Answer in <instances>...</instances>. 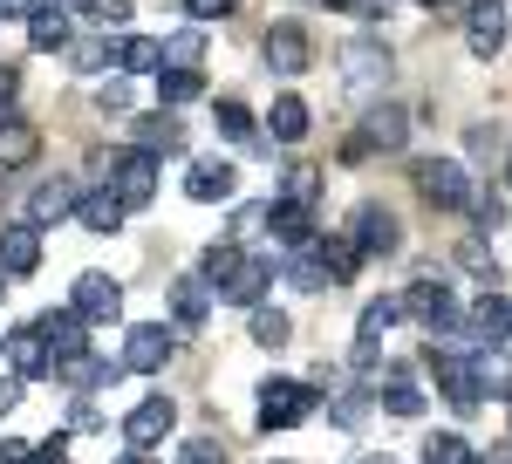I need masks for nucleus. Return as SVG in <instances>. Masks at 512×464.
<instances>
[{
    "label": "nucleus",
    "instance_id": "f704fd0d",
    "mask_svg": "<svg viewBox=\"0 0 512 464\" xmlns=\"http://www.w3.org/2000/svg\"><path fill=\"white\" fill-rule=\"evenodd\" d=\"M458 267L472 273V280H478V287H485V294L499 287V260L485 253V239H458Z\"/></svg>",
    "mask_w": 512,
    "mask_h": 464
},
{
    "label": "nucleus",
    "instance_id": "7ed1b4c3",
    "mask_svg": "<svg viewBox=\"0 0 512 464\" xmlns=\"http://www.w3.org/2000/svg\"><path fill=\"white\" fill-rule=\"evenodd\" d=\"M410 185H417L424 205H437V212H465V205H472V178H465L458 157H417V164H410Z\"/></svg>",
    "mask_w": 512,
    "mask_h": 464
},
{
    "label": "nucleus",
    "instance_id": "aec40b11",
    "mask_svg": "<svg viewBox=\"0 0 512 464\" xmlns=\"http://www.w3.org/2000/svg\"><path fill=\"white\" fill-rule=\"evenodd\" d=\"M35 267H41V232L21 226V219L0 226V273H7V280H28Z\"/></svg>",
    "mask_w": 512,
    "mask_h": 464
},
{
    "label": "nucleus",
    "instance_id": "8fccbe9b",
    "mask_svg": "<svg viewBox=\"0 0 512 464\" xmlns=\"http://www.w3.org/2000/svg\"><path fill=\"white\" fill-rule=\"evenodd\" d=\"M14 403H21V383H14V376H0V417H14Z\"/></svg>",
    "mask_w": 512,
    "mask_h": 464
},
{
    "label": "nucleus",
    "instance_id": "864d4df0",
    "mask_svg": "<svg viewBox=\"0 0 512 464\" xmlns=\"http://www.w3.org/2000/svg\"><path fill=\"white\" fill-rule=\"evenodd\" d=\"M117 464H151V451H123V458Z\"/></svg>",
    "mask_w": 512,
    "mask_h": 464
},
{
    "label": "nucleus",
    "instance_id": "79ce46f5",
    "mask_svg": "<svg viewBox=\"0 0 512 464\" xmlns=\"http://www.w3.org/2000/svg\"><path fill=\"white\" fill-rule=\"evenodd\" d=\"M178 464H226V451H219L212 437H192V444L178 451Z\"/></svg>",
    "mask_w": 512,
    "mask_h": 464
},
{
    "label": "nucleus",
    "instance_id": "c9c22d12",
    "mask_svg": "<svg viewBox=\"0 0 512 464\" xmlns=\"http://www.w3.org/2000/svg\"><path fill=\"white\" fill-rule=\"evenodd\" d=\"M212 130H219V137H233V144H253V110L226 96V103H212Z\"/></svg>",
    "mask_w": 512,
    "mask_h": 464
},
{
    "label": "nucleus",
    "instance_id": "1a4fd4ad",
    "mask_svg": "<svg viewBox=\"0 0 512 464\" xmlns=\"http://www.w3.org/2000/svg\"><path fill=\"white\" fill-rule=\"evenodd\" d=\"M260 55H267L274 76H301V69L315 62V35H308L301 21H274V28L260 35Z\"/></svg>",
    "mask_w": 512,
    "mask_h": 464
},
{
    "label": "nucleus",
    "instance_id": "09e8293b",
    "mask_svg": "<svg viewBox=\"0 0 512 464\" xmlns=\"http://www.w3.org/2000/svg\"><path fill=\"white\" fill-rule=\"evenodd\" d=\"M465 144H472V157H485V151H499V130H492V123H472Z\"/></svg>",
    "mask_w": 512,
    "mask_h": 464
},
{
    "label": "nucleus",
    "instance_id": "9b49d317",
    "mask_svg": "<svg viewBox=\"0 0 512 464\" xmlns=\"http://www.w3.org/2000/svg\"><path fill=\"white\" fill-rule=\"evenodd\" d=\"M69 308H76L82 321H117V314H123V280H117V273H103V267L76 273V287H69Z\"/></svg>",
    "mask_w": 512,
    "mask_h": 464
},
{
    "label": "nucleus",
    "instance_id": "f03ea898",
    "mask_svg": "<svg viewBox=\"0 0 512 464\" xmlns=\"http://www.w3.org/2000/svg\"><path fill=\"white\" fill-rule=\"evenodd\" d=\"M424 369L437 376V389L451 396V410L458 417H478V403H485V389H478V348H458V342H431V355H424Z\"/></svg>",
    "mask_w": 512,
    "mask_h": 464
},
{
    "label": "nucleus",
    "instance_id": "6ab92c4d",
    "mask_svg": "<svg viewBox=\"0 0 512 464\" xmlns=\"http://www.w3.org/2000/svg\"><path fill=\"white\" fill-rule=\"evenodd\" d=\"M465 48L478 62H492L506 48V7L499 0H465Z\"/></svg>",
    "mask_w": 512,
    "mask_h": 464
},
{
    "label": "nucleus",
    "instance_id": "5fc2aeb1",
    "mask_svg": "<svg viewBox=\"0 0 512 464\" xmlns=\"http://www.w3.org/2000/svg\"><path fill=\"white\" fill-rule=\"evenodd\" d=\"M55 7H82V0H55ZM96 7H110V0H96Z\"/></svg>",
    "mask_w": 512,
    "mask_h": 464
},
{
    "label": "nucleus",
    "instance_id": "72a5a7b5",
    "mask_svg": "<svg viewBox=\"0 0 512 464\" xmlns=\"http://www.w3.org/2000/svg\"><path fill=\"white\" fill-rule=\"evenodd\" d=\"M205 62V28H178L164 41V69H198Z\"/></svg>",
    "mask_w": 512,
    "mask_h": 464
},
{
    "label": "nucleus",
    "instance_id": "a211bd4d",
    "mask_svg": "<svg viewBox=\"0 0 512 464\" xmlns=\"http://www.w3.org/2000/svg\"><path fill=\"white\" fill-rule=\"evenodd\" d=\"M458 335H472L478 355H485V348H499L512 335V301H499V287H492V294H478L472 308H465V328H458Z\"/></svg>",
    "mask_w": 512,
    "mask_h": 464
},
{
    "label": "nucleus",
    "instance_id": "a878e982",
    "mask_svg": "<svg viewBox=\"0 0 512 464\" xmlns=\"http://www.w3.org/2000/svg\"><path fill=\"white\" fill-rule=\"evenodd\" d=\"M55 376H62L69 389H82V396H89V389H117L123 362H110V355H76V362H62Z\"/></svg>",
    "mask_w": 512,
    "mask_h": 464
},
{
    "label": "nucleus",
    "instance_id": "dca6fc26",
    "mask_svg": "<svg viewBox=\"0 0 512 464\" xmlns=\"http://www.w3.org/2000/svg\"><path fill=\"white\" fill-rule=\"evenodd\" d=\"M267 294H274V260H253V253H246V260H239L233 273H226V287H219V301H233V308H267Z\"/></svg>",
    "mask_w": 512,
    "mask_h": 464
},
{
    "label": "nucleus",
    "instance_id": "603ef678",
    "mask_svg": "<svg viewBox=\"0 0 512 464\" xmlns=\"http://www.w3.org/2000/svg\"><path fill=\"white\" fill-rule=\"evenodd\" d=\"M417 7H431V14H444V7H465V0H417Z\"/></svg>",
    "mask_w": 512,
    "mask_h": 464
},
{
    "label": "nucleus",
    "instance_id": "13d9d810",
    "mask_svg": "<svg viewBox=\"0 0 512 464\" xmlns=\"http://www.w3.org/2000/svg\"><path fill=\"white\" fill-rule=\"evenodd\" d=\"M506 424H512V410H506Z\"/></svg>",
    "mask_w": 512,
    "mask_h": 464
},
{
    "label": "nucleus",
    "instance_id": "3c124183",
    "mask_svg": "<svg viewBox=\"0 0 512 464\" xmlns=\"http://www.w3.org/2000/svg\"><path fill=\"white\" fill-rule=\"evenodd\" d=\"M21 14H35V0H0V21H21Z\"/></svg>",
    "mask_w": 512,
    "mask_h": 464
},
{
    "label": "nucleus",
    "instance_id": "393cba45",
    "mask_svg": "<svg viewBox=\"0 0 512 464\" xmlns=\"http://www.w3.org/2000/svg\"><path fill=\"white\" fill-rule=\"evenodd\" d=\"M130 130H137V151H151V157H185V123H178V116H137Z\"/></svg>",
    "mask_w": 512,
    "mask_h": 464
},
{
    "label": "nucleus",
    "instance_id": "4c0bfd02",
    "mask_svg": "<svg viewBox=\"0 0 512 464\" xmlns=\"http://www.w3.org/2000/svg\"><path fill=\"white\" fill-rule=\"evenodd\" d=\"M253 342L260 348H287L294 342V321H287L280 308H253Z\"/></svg>",
    "mask_w": 512,
    "mask_h": 464
},
{
    "label": "nucleus",
    "instance_id": "9d476101",
    "mask_svg": "<svg viewBox=\"0 0 512 464\" xmlns=\"http://www.w3.org/2000/svg\"><path fill=\"white\" fill-rule=\"evenodd\" d=\"M185 198H192V205H233L239 198V164H226V157H192V164H185Z\"/></svg>",
    "mask_w": 512,
    "mask_h": 464
},
{
    "label": "nucleus",
    "instance_id": "39448f33",
    "mask_svg": "<svg viewBox=\"0 0 512 464\" xmlns=\"http://www.w3.org/2000/svg\"><path fill=\"white\" fill-rule=\"evenodd\" d=\"M349 239L362 260H390V253H403V219H396L390 205H376V198H362L349 212Z\"/></svg>",
    "mask_w": 512,
    "mask_h": 464
},
{
    "label": "nucleus",
    "instance_id": "cd10ccee",
    "mask_svg": "<svg viewBox=\"0 0 512 464\" xmlns=\"http://www.w3.org/2000/svg\"><path fill=\"white\" fill-rule=\"evenodd\" d=\"M274 280H287L294 294H321V287H328V273H321L315 246H301V253H280V260H274Z\"/></svg>",
    "mask_w": 512,
    "mask_h": 464
},
{
    "label": "nucleus",
    "instance_id": "c85d7f7f",
    "mask_svg": "<svg viewBox=\"0 0 512 464\" xmlns=\"http://www.w3.org/2000/svg\"><path fill=\"white\" fill-rule=\"evenodd\" d=\"M267 137H274V144H301V137H308V103H301V96H274Z\"/></svg>",
    "mask_w": 512,
    "mask_h": 464
},
{
    "label": "nucleus",
    "instance_id": "423d86ee",
    "mask_svg": "<svg viewBox=\"0 0 512 464\" xmlns=\"http://www.w3.org/2000/svg\"><path fill=\"white\" fill-rule=\"evenodd\" d=\"M321 403H315V389L308 383H287V376H267L260 383V424L267 430H294V424H308Z\"/></svg>",
    "mask_w": 512,
    "mask_h": 464
},
{
    "label": "nucleus",
    "instance_id": "473e14b6",
    "mask_svg": "<svg viewBox=\"0 0 512 464\" xmlns=\"http://www.w3.org/2000/svg\"><path fill=\"white\" fill-rule=\"evenodd\" d=\"M239 260H246V253H239V239H212V246H205V260H198V280L219 294V287H226V273H233Z\"/></svg>",
    "mask_w": 512,
    "mask_h": 464
},
{
    "label": "nucleus",
    "instance_id": "ddd939ff",
    "mask_svg": "<svg viewBox=\"0 0 512 464\" xmlns=\"http://www.w3.org/2000/svg\"><path fill=\"white\" fill-rule=\"evenodd\" d=\"M35 335H41V348L55 355V369H62V362H76V355H89V321H82L76 308H48L35 321Z\"/></svg>",
    "mask_w": 512,
    "mask_h": 464
},
{
    "label": "nucleus",
    "instance_id": "2f4dec72",
    "mask_svg": "<svg viewBox=\"0 0 512 464\" xmlns=\"http://www.w3.org/2000/svg\"><path fill=\"white\" fill-rule=\"evenodd\" d=\"M117 62H123V76H158V69H164V41L130 35V41L117 48Z\"/></svg>",
    "mask_w": 512,
    "mask_h": 464
},
{
    "label": "nucleus",
    "instance_id": "b1692460",
    "mask_svg": "<svg viewBox=\"0 0 512 464\" xmlns=\"http://www.w3.org/2000/svg\"><path fill=\"white\" fill-rule=\"evenodd\" d=\"M35 157H41V130L35 123H0V178L28 171Z\"/></svg>",
    "mask_w": 512,
    "mask_h": 464
},
{
    "label": "nucleus",
    "instance_id": "412c9836",
    "mask_svg": "<svg viewBox=\"0 0 512 464\" xmlns=\"http://www.w3.org/2000/svg\"><path fill=\"white\" fill-rule=\"evenodd\" d=\"M205 314H212V287L198 273H178L171 280V328H205Z\"/></svg>",
    "mask_w": 512,
    "mask_h": 464
},
{
    "label": "nucleus",
    "instance_id": "4d7b16f0",
    "mask_svg": "<svg viewBox=\"0 0 512 464\" xmlns=\"http://www.w3.org/2000/svg\"><path fill=\"white\" fill-rule=\"evenodd\" d=\"M0 294H7V273H0Z\"/></svg>",
    "mask_w": 512,
    "mask_h": 464
},
{
    "label": "nucleus",
    "instance_id": "f257e3e1",
    "mask_svg": "<svg viewBox=\"0 0 512 464\" xmlns=\"http://www.w3.org/2000/svg\"><path fill=\"white\" fill-rule=\"evenodd\" d=\"M396 301H403V314H410L417 328H431V335H458V328H465V301H458V287H451L444 273L410 280Z\"/></svg>",
    "mask_w": 512,
    "mask_h": 464
},
{
    "label": "nucleus",
    "instance_id": "a18cd8bd",
    "mask_svg": "<svg viewBox=\"0 0 512 464\" xmlns=\"http://www.w3.org/2000/svg\"><path fill=\"white\" fill-rule=\"evenodd\" d=\"M465 212H472L478 226H499V219H506V205H499V198H492V192H478L472 205H465Z\"/></svg>",
    "mask_w": 512,
    "mask_h": 464
},
{
    "label": "nucleus",
    "instance_id": "ea45409f",
    "mask_svg": "<svg viewBox=\"0 0 512 464\" xmlns=\"http://www.w3.org/2000/svg\"><path fill=\"white\" fill-rule=\"evenodd\" d=\"M69 55H76V69H82V76H96V69L110 62V41H103V35H96V41H76Z\"/></svg>",
    "mask_w": 512,
    "mask_h": 464
},
{
    "label": "nucleus",
    "instance_id": "7c9ffc66",
    "mask_svg": "<svg viewBox=\"0 0 512 464\" xmlns=\"http://www.w3.org/2000/svg\"><path fill=\"white\" fill-rule=\"evenodd\" d=\"M376 396H383V410H390V417H424V389L410 383V376H403V369H390V376H383V389H376Z\"/></svg>",
    "mask_w": 512,
    "mask_h": 464
},
{
    "label": "nucleus",
    "instance_id": "20e7f679",
    "mask_svg": "<svg viewBox=\"0 0 512 464\" xmlns=\"http://www.w3.org/2000/svg\"><path fill=\"white\" fill-rule=\"evenodd\" d=\"M335 62H342V82H349V89H383L390 69H396V62H390V41L369 35V28H355V35L335 48Z\"/></svg>",
    "mask_w": 512,
    "mask_h": 464
},
{
    "label": "nucleus",
    "instance_id": "a19ab883",
    "mask_svg": "<svg viewBox=\"0 0 512 464\" xmlns=\"http://www.w3.org/2000/svg\"><path fill=\"white\" fill-rule=\"evenodd\" d=\"M96 110L123 116V110H130V82H103V89H96Z\"/></svg>",
    "mask_w": 512,
    "mask_h": 464
},
{
    "label": "nucleus",
    "instance_id": "c03bdc74",
    "mask_svg": "<svg viewBox=\"0 0 512 464\" xmlns=\"http://www.w3.org/2000/svg\"><path fill=\"white\" fill-rule=\"evenodd\" d=\"M14 96H21V69L0 62V123H7V110H14Z\"/></svg>",
    "mask_w": 512,
    "mask_h": 464
},
{
    "label": "nucleus",
    "instance_id": "f3484780",
    "mask_svg": "<svg viewBox=\"0 0 512 464\" xmlns=\"http://www.w3.org/2000/svg\"><path fill=\"white\" fill-rule=\"evenodd\" d=\"M0 355H7V376H14V383H48V376H55V355L41 348L35 328H14V335L0 342Z\"/></svg>",
    "mask_w": 512,
    "mask_h": 464
},
{
    "label": "nucleus",
    "instance_id": "0eeeda50",
    "mask_svg": "<svg viewBox=\"0 0 512 464\" xmlns=\"http://www.w3.org/2000/svg\"><path fill=\"white\" fill-rule=\"evenodd\" d=\"M171 355H178V328L171 321H137L123 335V369H137V376H158Z\"/></svg>",
    "mask_w": 512,
    "mask_h": 464
},
{
    "label": "nucleus",
    "instance_id": "5701e85b",
    "mask_svg": "<svg viewBox=\"0 0 512 464\" xmlns=\"http://www.w3.org/2000/svg\"><path fill=\"white\" fill-rule=\"evenodd\" d=\"M69 35H76V21H69V7H55V0H41L35 14H28V48H41V55H55V48H69Z\"/></svg>",
    "mask_w": 512,
    "mask_h": 464
},
{
    "label": "nucleus",
    "instance_id": "bb28decb",
    "mask_svg": "<svg viewBox=\"0 0 512 464\" xmlns=\"http://www.w3.org/2000/svg\"><path fill=\"white\" fill-rule=\"evenodd\" d=\"M396 321H403V301H396V294H376L369 308L355 314V348H376V342L396 328Z\"/></svg>",
    "mask_w": 512,
    "mask_h": 464
},
{
    "label": "nucleus",
    "instance_id": "6e6552de",
    "mask_svg": "<svg viewBox=\"0 0 512 464\" xmlns=\"http://www.w3.org/2000/svg\"><path fill=\"white\" fill-rule=\"evenodd\" d=\"M110 192H117L123 212H144V205L158 198V157L151 151H123L117 164H110Z\"/></svg>",
    "mask_w": 512,
    "mask_h": 464
},
{
    "label": "nucleus",
    "instance_id": "49530a36",
    "mask_svg": "<svg viewBox=\"0 0 512 464\" xmlns=\"http://www.w3.org/2000/svg\"><path fill=\"white\" fill-rule=\"evenodd\" d=\"M362 417H369V396H342V403H335V424L342 430H355Z\"/></svg>",
    "mask_w": 512,
    "mask_h": 464
},
{
    "label": "nucleus",
    "instance_id": "4468645a",
    "mask_svg": "<svg viewBox=\"0 0 512 464\" xmlns=\"http://www.w3.org/2000/svg\"><path fill=\"white\" fill-rule=\"evenodd\" d=\"M403 130H410V116L403 103H376V110L362 116V130H355V144L342 157H369V151H403Z\"/></svg>",
    "mask_w": 512,
    "mask_h": 464
},
{
    "label": "nucleus",
    "instance_id": "58836bf2",
    "mask_svg": "<svg viewBox=\"0 0 512 464\" xmlns=\"http://www.w3.org/2000/svg\"><path fill=\"white\" fill-rule=\"evenodd\" d=\"M158 96L164 103H192V96H205V76L198 69H158Z\"/></svg>",
    "mask_w": 512,
    "mask_h": 464
},
{
    "label": "nucleus",
    "instance_id": "e433bc0d",
    "mask_svg": "<svg viewBox=\"0 0 512 464\" xmlns=\"http://www.w3.org/2000/svg\"><path fill=\"white\" fill-rule=\"evenodd\" d=\"M315 185H321L315 164H294V171L280 178V205H301V212H315Z\"/></svg>",
    "mask_w": 512,
    "mask_h": 464
},
{
    "label": "nucleus",
    "instance_id": "de8ad7c7",
    "mask_svg": "<svg viewBox=\"0 0 512 464\" xmlns=\"http://www.w3.org/2000/svg\"><path fill=\"white\" fill-rule=\"evenodd\" d=\"M69 424L76 430H103V410H96L89 396H76V403H69Z\"/></svg>",
    "mask_w": 512,
    "mask_h": 464
},
{
    "label": "nucleus",
    "instance_id": "6e6d98bb",
    "mask_svg": "<svg viewBox=\"0 0 512 464\" xmlns=\"http://www.w3.org/2000/svg\"><path fill=\"white\" fill-rule=\"evenodd\" d=\"M362 464H396V458H362Z\"/></svg>",
    "mask_w": 512,
    "mask_h": 464
},
{
    "label": "nucleus",
    "instance_id": "4be33fe9",
    "mask_svg": "<svg viewBox=\"0 0 512 464\" xmlns=\"http://www.w3.org/2000/svg\"><path fill=\"white\" fill-rule=\"evenodd\" d=\"M315 260H321V273H328V287H342V280L362 273V253H355L349 232H315Z\"/></svg>",
    "mask_w": 512,
    "mask_h": 464
},
{
    "label": "nucleus",
    "instance_id": "2eb2a0df",
    "mask_svg": "<svg viewBox=\"0 0 512 464\" xmlns=\"http://www.w3.org/2000/svg\"><path fill=\"white\" fill-rule=\"evenodd\" d=\"M76 205H82V192L69 185V178H48V185H35V192H28V205H21V226L48 232V226H62V219H76Z\"/></svg>",
    "mask_w": 512,
    "mask_h": 464
},
{
    "label": "nucleus",
    "instance_id": "c756f323",
    "mask_svg": "<svg viewBox=\"0 0 512 464\" xmlns=\"http://www.w3.org/2000/svg\"><path fill=\"white\" fill-rule=\"evenodd\" d=\"M76 219H82L89 232H103V239H110V232L123 226V205H117V192H110V185H96V192H82Z\"/></svg>",
    "mask_w": 512,
    "mask_h": 464
},
{
    "label": "nucleus",
    "instance_id": "bf43d9fd",
    "mask_svg": "<svg viewBox=\"0 0 512 464\" xmlns=\"http://www.w3.org/2000/svg\"><path fill=\"white\" fill-rule=\"evenodd\" d=\"M506 178H512V171H506Z\"/></svg>",
    "mask_w": 512,
    "mask_h": 464
},
{
    "label": "nucleus",
    "instance_id": "f8f14e48",
    "mask_svg": "<svg viewBox=\"0 0 512 464\" xmlns=\"http://www.w3.org/2000/svg\"><path fill=\"white\" fill-rule=\"evenodd\" d=\"M171 430H178V403H171V396H144V403L123 417V444H130V451H158Z\"/></svg>",
    "mask_w": 512,
    "mask_h": 464
},
{
    "label": "nucleus",
    "instance_id": "37998d69",
    "mask_svg": "<svg viewBox=\"0 0 512 464\" xmlns=\"http://www.w3.org/2000/svg\"><path fill=\"white\" fill-rule=\"evenodd\" d=\"M233 7H239V0H185V14H192V21H226Z\"/></svg>",
    "mask_w": 512,
    "mask_h": 464
}]
</instances>
